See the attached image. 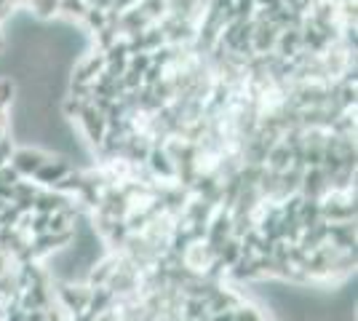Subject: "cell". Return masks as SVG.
I'll return each instance as SVG.
<instances>
[{
  "mask_svg": "<svg viewBox=\"0 0 358 321\" xmlns=\"http://www.w3.org/2000/svg\"><path fill=\"white\" fill-rule=\"evenodd\" d=\"M64 0H0V22L8 14H14L16 8H32L38 14H59Z\"/></svg>",
  "mask_w": 358,
  "mask_h": 321,
  "instance_id": "1",
  "label": "cell"
}]
</instances>
